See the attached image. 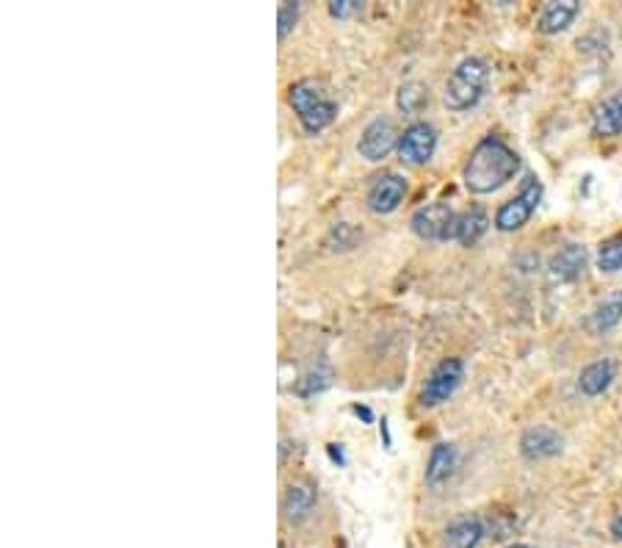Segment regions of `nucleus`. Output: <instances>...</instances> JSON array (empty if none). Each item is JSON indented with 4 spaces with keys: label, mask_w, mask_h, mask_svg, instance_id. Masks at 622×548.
Wrapping results in <instances>:
<instances>
[{
    "label": "nucleus",
    "mask_w": 622,
    "mask_h": 548,
    "mask_svg": "<svg viewBox=\"0 0 622 548\" xmlns=\"http://www.w3.org/2000/svg\"><path fill=\"white\" fill-rule=\"evenodd\" d=\"M487 84H490V66L479 56H471V59L460 61L446 81L443 102L451 111H471L485 97Z\"/></svg>",
    "instance_id": "obj_3"
},
{
    "label": "nucleus",
    "mask_w": 622,
    "mask_h": 548,
    "mask_svg": "<svg viewBox=\"0 0 622 548\" xmlns=\"http://www.w3.org/2000/svg\"><path fill=\"white\" fill-rule=\"evenodd\" d=\"M318 504V490L310 479H300V483L288 485L285 496H282V519L288 524H302L313 515Z\"/></svg>",
    "instance_id": "obj_10"
},
{
    "label": "nucleus",
    "mask_w": 622,
    "mask_h": 548,
    "mask_svg": "<svg viewBox=\"0 0 622 548\" xmlns=\"http://www.w3.org/2000/svg\"><path fill=\"white\" fill-rule=\"evenodd\" d=\"M460 214L446 203H426L410 219V228L424 242H454Z\"/></svg>",
    "instance_id": "obj_5"
},
{
    "label": "nucleus",
    "mask_w": 622,
    "mask_h": 548,
    "mask_svg": "<svg viewBox=\"0 0 622 548\" xmlns=\"http://www.w3.org/2000/svg\"><path fill=\"white\" fill-rule=\"evenodd\" d=\"M329 458H332V463H338V465H346V454H343V449H341V443H329Z\"/></svg>",
    "instance_id": "obj_26"
},
{
    "label": "nucleus",
    "mask_w": 622,
    "mask_h": 548,
    "mask_svg": "<svg viewBox=\"0 0 622 548\" xmlns=\"http://www.w3.org/2000/svg\"><path fill=\"white\" fill-rule=\"evenodd\" d=\"M399 142L401 133L399 127H395V122L388 120V117H377V120L368 122V125L363 127V133H359L357 153L365 161L377 163L385 161V158L399 147Z\"/></svg>",
    "instance_id": "obj_7"
},
{
    "label": "nucleus",
    "mask_w": 622,
    "mask_h": 548,
    "mask_svg": "<svg viewBox=\"0 0 622 548\" xmlns=\"http://www.w3.org/2000/svg\"><path fill=\"white\" fill-rule=\"evenodd\" d=\"M437 150V127L431 122L418 120L410 127H404L399 142V156L401 161L413 163V167H420V163L431 161Z\"/></svg>",
    "instance_id": "obj_8"
},
{
    "label": "nucleus",
    "mask_w": 622,
    "mask_h": 548,
    "mask_svg": "<svg viewBox=\"0 0 622 548\" xmlns=\"http://www.w3.org/2000/svg\"><path fill=\"white\" fill-rule=\"evenodd\" d=\"M465 380V361L462 357H446L431 368L426 377L424 391H420V404L424 407H437V404L449 402L456 393V388Z\"/></svg>",
    "instance_id": "obj_6"
},
{
    "label": "nucleus",
    "mask_w": 622,
    "mask_h": 548,
    "mask_svg": "<svg viewBox=\"0 0 622 548\" xmlns=\"http://www.w3.org/2000/svg\"><path fill=\"white\" fill-rule=\"evenodd\" d=\"M564 449V438L548 424H537V427H528L521 438V454L532 463L537 460H548L557 458Z\"/></svg>",
    "instance_id": "obj_11"
},
{
    "label": "nucleus",
    "mask_w": 622,
    "mask_h": 548,
    "mask_svg": "<svg viewBox=\"0 0 622 548\" xmlns=\"http://www.w3.org/2000/svg\"><path fill=\"white\" fill-rule=\"evenodd\" d=\"M395 102L404 114H420L424 106H429V89L418 81H407V84L399 86V95H395Z\"/></svg>",
    "instance_id": "obj_20"
},
{
    "label": "nucleus",
    "mask_w": 622,
    "mask_h": 548,
    "mask_svg": "<svg viewBox=\"0 0 622 548\" xmlns=\"http://www.w3.org/2000/svg\"><path fill=\"white\" fill-rule=\"evenodd\" d=\"M517 172H521V156L501 136L490 133L473 147L471 158L462 169V181L471 194H492L507 186Z\"/></svg>",
    "instance_id": "obj_1"
},
{
    "label": "nucleus",
    "mask_w": 622,
    "mask_h": 548,
    "mask_svg": "<svg viewBox=\"0 0 622 548\" xmlns=\"http://www.w3.org/2000/svg\"><path fill=\"white\" fill-rule=\"evenodd\" d=\"M329 382H332V372H329L327 366H316V368H310L305 377H302L296 391H300V397H313V393L329 388Z\"/></svg>",
    "instance_id": "obj_22"
},
{
    "label": "nucleus",
    "mask_w": 622,
    "mask_h": 548,
    "mask_svg": "<svg viewBox=\"0 0 622 548\" xmlns=\"http://www.w3.org/2000/svg\"><path fill=\"white\" fill-rule=\"evenodd\" d=\"M456 468V447L454 443H437L429 454V463H426V485L431 488H440V485L454 474Z\"/></svg>",
    "instance_id": "obj_16"
},
{
    "label": "nucleus",
    "mask_w": 622,
    "mask_h": 548,
    "mask_svg": "<svg viewBox=\"0 0 622 548\" xmlns=\"http://www.w3.org/2000/svg\"><path fill=\"white\" fill-rule=\"evenodd\" d=\"M404 194H407V181L395 172H385V175L374 178L368 194H365V203H368V211L382 217V214H393L404 203Z\"/></svg>",
    "instance_id": "obj_9"
},
{
    "label": "nucleus",
    "mask_w": 622,
    "mask_h": 548,
    "mask_svg": "<svg viewBox=\"0 0 622 548\" xmlns=\"http://www.w3.org/2000/svg\"><path fill=\"white\" fill-rule=\"evenodd\" d=\"M593 133L598 139H614L622 133V89L614 92L611 97H606L595 109L593 117Z\"/></svg>",
    "instance_id": "obj_14"
},
{
    "label": "nucleus",
    "mask_w": 622,
    "mask_h": 548,
    "mask_svg": "<svg viewBox=\"0 0 622 548\" xmlns=\"http://www.w3.org/2000/svg\"><path fill=\"white\" fill-rule=\"evenodd\" d=\"M354 9H357V0H332V3H329V14H332V17H338V20L349 17Z\"/></svg>",
    "instance_id": "obj_25"
},
{
    "label": "nucleus",
    "mask_w": 622,
    "mask_h": 548,
    "mask_svg": "<svg viewBox=\"0 0 622 548\" xmlns=\"http://www.w3.org/2000/svg\"><path fill=\"white\" fill-rule=\"evenodd\" d=\"M598 269L609 271V275H614V271L622 269V233H614L600 242Z\"/></svg>",
    "instance_id": "obj_21"
},
{
    "label": "nucleus",
    "mask_w": 622,
    "mask_h": 548,
    "mask_svg": "<svg viewBox=\"0 0 622 548\" xmlns=\"http://www.w3.org/2000/svg\"><path fill=\"white\" fill-rule=\"evenodd\" d=\"M542 203V183L537 178H526L521 186V192L512 199L501 205L496 211V228L501 233H515V230H523L528 224V219L534 217V211Z\"/></svg>",
    "instance_id": "obj_4"
},
{
    "label": "nucleus",
    "mask_w": 622,
    "mask_h": 548,
    "mask_svg": "<svg viewBox=\"0 0 622 548\" xmlns=\"http://www.w3.org/2000/svg\"><path fill=\"white\" fill-rule=\"evenodd\" d=\"M617 377V363L614 361H595L589 363L578 377V391L584 397H600L611 388Z\"/></svg>",
    "instance_id": "obj_15"
},
{
    "label": "nucleus",
    "mask_w": 622,
    "mask_h": 548,
    "mask_svg": "<svg viewBox=\"0 0 622 548\" xmlns=\"http://www.w3.org/2000/svg\"><path fill=\"white\" fill-rule=\"evenodd\" d=\"M354 416H359L363 418L365 424H371L374 422V413L368 407H365V404H354Z\"/></svg>",
    "instance_id": "obj_27"
},
{
    "label": "nucleus",
    "mask_w": 622,
    "mask_h": 548,
    "mask_svg": "<svg viewBox=\"0 0 622 548\" xmlns=\"http://www.w3.org/2000/svg\"><path fill=\"white\" fill-rule=\"evenodd\" d=\"M382 435H385V447L390 449V443H393V440H390V429H388V418H382Z\"/></svg>",
    "instance_id": "obj_29"
},
{
    "label": "nucleus",
    "mask_w": 622,
    "mask_h": 548,
    "mask_svg": "<svg viewBox=\"0 0 622 548\" xmlns=\"http://www.w3.org/2000/svg\"><path fill=\"white\" fill-rule=\"evenodd\" d=\"M620 321H622V294H617V296H609V300H603L598 307H595L593 316H589V330L603 336V332L614 330Z\"/></svg>",
    "instance_id": "obj_19"
},
{
    "label": "nucleus",
    "mask_w": 622,
    "mask_h": 548,
    "mask_svg": "<svg viewBox=\"0 0 622 548\" xmlns=\"http://www.w3.org/2000/svg\"><path fill=\"white\" fill-rule=\"evenodd\" d=\"M357 239H359V233H357V228H354V224L338 222L336 228L329 230L327 244L332 249H352L354 244H357Z\"/></svg>",
    "instance_id": "obj_23"
},
{
    "label": "nucleus",
    "mask_w": 622,
    "mask_h": 548,
    "mask_svg": "<svg viewBox=\"0 0 622 548\" xmlns=\"http://www.w3.org/2000/svg\"><path fill=\"white\" fill-rule=\"evenodd\" d=\"M578 12H581L578 0H551V3H545L542 14H539L537 20L539 34H545V37H557V34H562V31H568L570 25H573Z\"/></svg>",
    "instance_id": "obj_12"
},
{
    "label": "nucleus",
    "mask_w": 622,
    "mask_h": 548,
    "mask_svg": "<svg viewBox=\"0 0 622 548\" xmlns=\"http://www.w3.org/2000/svg\"><path fill=\"white\" fill-rule=\"evenodd\" d=\"M587 260V249L581 247V244H568V247H562L553 255L551 264H548V271H551V278L559 280V283H573V280H578L581 275H584Z\"/></svg>",
    "instance_id": "obj_13"
},
{
    "label": "nucleus",
    "mask_w": 622,
    "mask_h": 548,
    "mask_svg": "<svg viewBox=\"0 0 622 548\" xmlns=\"http://www.w3.org/2000/svg\"><path fill=\"white\" fill-rule=\"evenodd\" d=\"M300 12H302L300 3H280V9H277V37L285 39L288 34L296 28Z\"/></svg>",
    "instance_id": "obj_24"
},
{
    "label": "nucleus",
    "mask_w": 622,
    "mask_h": 548,
    "mask_svg": "<svg viewBox=\"0 0 622 548\" xmlns=\"http://www.w3.org/2000/svg\"><path fill=\"white\" fill-rule=\"evenodd\" d=\"M611 535H614V540H622V512L611 521Z\"/></svg>",
    "instance_id": "obj_28"
},
{
    "label": "nucleus",
    "mask_w": 622,
    "mask_h": 548,
    "mask_svg": "<svg viewBox=\"0 0 622 548\" xmlns=\"http://www.w3.org/2000/svg\"><path fill=\"white\" fill-rule=\"evenodd\" d=\"M487 228H490V217H487L485 208H471V211L460 214V219H456L454 242L462 244V247H473L487 233Z\"/></svg>",
    "instance_id": "obj_17"
},
{
    "label": "nucleus",
    "mask_w": 622,
    "mask_h": 548,
    "mask_svg": "<svg viewBox=\"0 0 622 548\" xmlns=\"http://www.w3.org/2000/svg\"><path fill=\"white\" fill-rule=\"evenodd\" d=\"M509 548H532V546H526V543H515V546H509Z\"/></svg>",
    "instance_id": "obj_30"
},
{
    "label": "nucleus",
    "mask_w": 622,
    "mask_h": 548,
    "mask_svg": "<svg viewBox=\"0 0 622 548\" xmlns=\"http://www.w3.org/2000/svg\"><path fill=\"white\" fill-rule=\"evenodd\" d=\"M288 102L294 109L296 120L305 127V133L316 136L324 127H329L338 120V102L324 92V86L313 78L296 81L288 89Z\"/></svg>",
    "instance_id": "obj_2"
},
{
    "label": "nucleus",
    "mask_w": 622,
    "mask_h": 548,
    "mask_svg": "<svg viewBox=\"0 0 622 548\" xmlns=\"http://www.w3.org/2000/svg\"><path fill=\"white\" fill-rule=\"evenodd\" d=\"M485 537V524L479 519H460L446 529L443 546L446 548H476Z\"/></svg>",
    "instance_id": "obj_18"
}]
</instances>
